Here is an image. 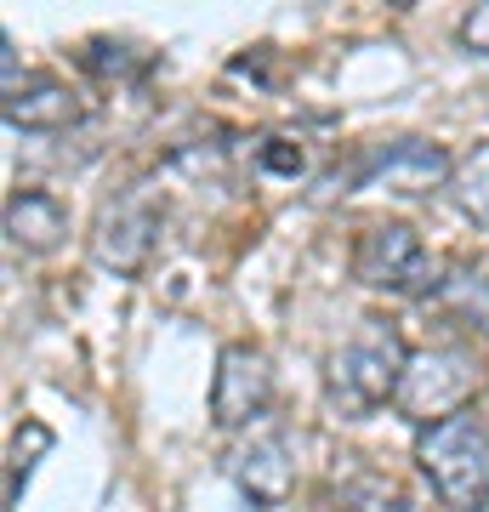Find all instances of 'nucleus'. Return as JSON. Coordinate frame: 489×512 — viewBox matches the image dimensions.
I'll return each mask as SVG.
<instances>
[{"label":"nucleus","mask_w":489,"mask_h":512,"mask_svg":"<svg viewBox=\"0 0 489 512\" xmlns=\"http://www.w3.org/2000/svg\"><path fill=\"white\" fill-rule=\"evenodd\" d=\"M325 512H410L399 490H387L381 478H353L342 490L325 495Z\"/></svg>","instance_id":"obj_15"},{"label":"nucleus","mask_w":489,"mask_h":512,"mask_svg":"<svg viewBox=\"0 0 489 512\" xmlns=\"http://www.w3.org/2000/svg\"><path fill=\"white\" fill-rule=\"evenodd\" d=\"M160 222H165V200L154 183H131L114 200H103L97 222H91V256L120 279H137L148 268V256L160 245Z\"/></svg>","instance_id":"obj_3"},{"label":"nucleus","mask_w":489,"mask_h":512,"mask_svg":"<svg viewBox=\"0 0 489 512\" xmlns=\"http://www.w3.org/2000/svg\"><path fill=\"white\" fill-rule=\"evenodd\" d=\"M0 114H6V126H12V131L46 137V131H69V126H80L86 103H80V92H74V86H63L57 74H29L18 92H6Z\"/></svg>","instance_id":"obj_9"},{"label":"nucleus","mask_w":489,"mask_h":512,"mask_svg":"<svg viewBox=\"0 0 489 512\" xmlns=\"http://www.w3.org/2000/svg\"><path fill=\"white\" fill-rule=\"evenodd\" d=\"M353 279L370 285V291H393V296L421 291L433 279L427 251H421V234L410 222H370L353 239Z\"/></svg>","instance_id":"obj_6"},{"label":"nucleus","mask_w":489,"mask_h":512,"mask_svg":"<svg viewBox=\"0 0 489 512\" xmlns=\"http://www.w3.org/2000/svg\"><path fill=\"white\" fill-rule=\"evenodd\" d=\"M80 63H86L97 80H114V86H131V80H143V74L154 69V57L126 46V40H91L86 52H80Z\"/></svg>","instance_id":"obj_13"},{"label":"nucleus","mask_w":489,"mask_h":512,"mask_svg":"<svg viewBox=\"0 0 489 512\" xmlns=\"http://www.w3.org/2000/svg\"><path fill=\"white\" fill-rule=\"evenodd\" d=\"M228 478L239 484V495H251L256 507H285L296 495V461L290 444L279 433H256L239 450H228Z\"/></svg>","instance_id":"obj_8"},{"label":"nucleus","mask_w":489,"mask_h":512,"mask_svg":"<svg viewBox=\"0 0 489 512\" xmlns=\"http://www.w3.org/2000/svg\"><path fill=\"white\" fill-rule=\"evenodd\" d=\"M450 194H455V205H461L472 222H484L489 228V143H478L467 160H455Z\"/></svg>","instance_id":"obj_14"},{"label":"nucleus","mask_w":489,"mask_h":512,"mask_svg":"<svg viewBox=\"0 0 489 512\" xmlns=\"http://www.w3.org/2000/svg\"><path fill=\"white\" fill-rule=\"evenodd\" d=\"M268 404H273L268 353L251 348V342H228L217 353V376H211V421L222 433H234V427H251V421L268 416Z\"/></svg>","instance_id":"obj_7"},{"label":"nucleus","mask_w":489,"mask_h":512,"mask_svg":"<svg viewBox=\"0 0 489 512\" xmlns=\"http://www.w3.org/2000/svg\"><path fill=\"white\" fill-rule=\"evenodd\" d=\"M52 450V427L46 421H23L18 433H12V450H6V512L23 507V484L35 473V461Z\"/></svg>","instance_id":"obj_12"},{"label":"nucleus","mask_w":489,"mask_h":512,"mask_svg":"<svg viewBox=\"0 0 489 512\" xmlns=\"http://www.w3.org/2000/svg\"><path fill=\"white\" fill-rule=\"evenodd\" d=\"M478 382H484V365L467 348H421V353H410V370H404V387H399V410L433 427V421L467 410Z\"/></svg>","instance_id":"obj_5"},{"label":"nucleus","mask_w":489,"mask_h":512,"mask_svg":"<svg viewBox=\"0 0 489 512\" xmlns=\"http://www.w3.org/2000/svg\"><path fill=\"white\" fill-rule=\"evenodd\" d=\"M438 308L461 319L467 330H484L489 336V274H472V268H455L444 285H438Z\"/></svg>","instance_id":"obj_11"},{"label":"nucleus","mask_w":489,"mask_h":512,"mask_svg":"<svg viewBox=\"0 0 489 512\" xmlns=\"http://www.w3.org/2000/svg\"><path fill=\"white\" fill-rule=\"evenodd\" d=\"M69 234V205L46 194V188H18L12 200H6V239L23 245V251H57Z\"/></svg>","instance_id":"obj_10"},{"label":"nucleus","mask_w":489,"mask_h":512,"mask_svg":"<svg viewBox=\"0 0 489 512\" xmlns=\"http://www.w3.org/2000/svg\"><path fill=\"white\" fill-rule=\"evenodd\" d=\"M410 348L393 319H359V330L325 359V399L336 416L359 421L376 416L381 404H399Z\"/></svg>","instance_id":"obj_1"},{"label":"nucleus","mask_w":489,"mask_h":512,"mask_svg":"<svg viewBox=\"0 0 489 512\" xmlns=\"http://www.w3.org/2000/svg\"><path fill=\"white\" fill-rule=\"evenodd\" d=\"M455 160L444 154V143L427 137H393V143H370L359 160L347 165L342 177H330V188H387V194H427V188L450 183Z\"/></svg>","instance_id":"obj_4"},{"label":"nucleus","mask_w":489,"mask_h":512,"mask_svg":"<svg viewBox=\"0 0 489 512\" xmlns=\"http://www.w3.org/2000/svg\"><path fill=\"white\" fill-rule=\"evenodd\" d=\"M256 165H262V171H279V177H296V171H302V148L290 143V137H262V148H256Z\"/></svg>","instance_id":"obj_16"},{"label":"nucleus","mask_w":489,"mask_h":512,"mask_svg":"<svg viewBox=\"0 0 489 512\" xmlns=\"http://www.w3.org/2000/svg\"><path fill=\"white\" fill-rule=\"evenodd\" d=\"M461 46H467L472 57H489V0L472 6L467 18H461Z\"/></svg>","instance_id":"obj_17"},{"label":"nucleus","mask_w":489,"mask_h":512,"mask_svg":"<svg viewBox=\"0 0 489 512\" xmlns=\"http://www.w3.org/2000/svg\"><path fill=\"white\" fill-rule=\"evenodd\" d=\"M416 461L433 495L450 512L489 507V421L478 410H455L416 433Z\"/></svg>","instance_id":"obj_2"}]
</instances>
